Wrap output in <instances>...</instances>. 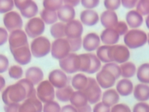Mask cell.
<instances>
[{
    "label": "cell",
    "mask_w": 149,
    "mask_h": 112,
    "mask_svg": "<svg viewBox=\"0 0 149 112\" xmlns=\"http://www.w3.org/2000/svg\"><path fill=\"white\" fill-rule=\"evenodd\" d=\"M37 96L34 85L23 78L6 87L2 93V100L5 105L19 103L27 98Z\"/></svg>",
    "instance_id": "1"
},
{
    "label": "cell",
    "mask_w": 149,
    "mask_h": 112,
    "mask_svg": "<svg viewBox=\"0 0 149 112\" xmlns=\"http://www.w3.org/2000/svg\"><path fill=\"white\" fill-rule=\"evenodd\" d=\"M123 41L128 48H140L147 43V35L141 29H132L124 35Z\"/></svg>",
    "instance_id": "2"
},
{
    "label": "cell",
    "mask_w": 149,
    "mask_h": 112,
    "mask_svg": "<svg viewBox=\"0 0 149 112\" xmlns=\"http://www.w3.org/2000/svg\"><path fill=\"white\" fill-rule=\"evenodd\" d=\"M51 44L49 39L45 36H39L33 40L30 44L31 55L35 58H42L51 52Z\"/></svg>",
    "instance_id": "3"
},
{
    "label": "cell",
    "mask_w": 149,
    "mask_h": 112,
    "mask_svg": "<svg viewBox=\"0 0 149 112\" xmlns=\"http://www.w3.org/2000/svg\"><path fill=\"white\" fill-rule=\"evenodd\" d=\"M108 56L110 62L122 64L128 61L130 57V53L129 48L126 46L115 44L109 46Z\"/></svg>",
    "instance_id": "4"
},
{
    "label": "cell",
    "mask_w": 149,
    "mask_h": 112,
    "mask_svg": "<svg viewBox=\"0 0 149 112\" xmlns=\"http://www.w3.org/2000/svg\"><path fill=\"white\" fill-rule=\"evenodd\" d=\"M81 91L85 94L88 102L91 104H96L101 99V89L94 78L88 77L87 84Z\"/></svg>",
    "instance_id": "5"
},
{
    "label": "cell",
    "mask_w": 149,
    "mask_h": 112,
    "mask_svg": "<svg viewBox=\"0 0 149 112\" xmlns=\"http://www.w3.org/2000/svg\"><path fill=\"white\" fill-rule=\"evenodd\" d=\"M59 65L61 70L66 74H72L79 71L80 67L79 55L70 52L64 58L59 60Z\"/></svg>",
    "instance_id": "6"
},
{
    "label": "cell",
    "mask_w": 149,
    "mask_h": 112,
    "mask_svg": "<svg viewBox=\"0 0 149 112\" xmlns=\"http://www.w3.org/2000/svg\"><path fill=\"white\" fill-rule=\"evenodd\" d=\"M52 57L58 60H62L70 53V48L66 38L55 39L51 44Z\"/></svg>",
    "instance_id": "7"
},
{
    "label": "cell",
    "mask_w": 149,
    "mask_h": 112,
    "mask_svg": "<svg viewBox=\"0 0 149 112\" xmlns=\"http://www.w3.org/2000/svg\"><path fill=\"white\" fill-rule=\"evenodd\" d=\"M36 96L42 103H46L54 100L55 97V89L48 80H42L37 85Z\"/></svg>",
    "instance_id": "8"
},
{
    "label": "cell",
    "mask_w": 149,
    "mask_h": 112,
    "mask_svg": "<svg viewBox=\"0 0 149 112\" xmlns=\"http://www.w3.org/2000/svg\"><path fill=\"white\" fill-rule=\"evenodd\" d=\"M15 6L20 12L22 16L26 19L34 18L38 12L37 4L31 0H15Z\"/></svg>",
    "instance_id": "9"
},
{
    "label": "cell",
    "mask_w": 149,
    "mask_h": 112,
    "mask_svg": "<svg viewBox=\"0 0 149 112\" xmlns=\"http://www.w3.org/2000/svg\"><path fill=\"white\" fill-rule=\"evenodd\" d=\"M44 30L45 23L39 17L30 19L24 26V32L27 37L31 38L41 36Z\"/></svg>",
    "instance_id": "10"
},
{
    "label": "cell",
    "mask_w": 149,
    "mask_h": 112,
    "mask_svg": "<svg viewBox=\"0 0 149 112\" xmlns=\"http://www.w3.org/2000/svg\"><path fill=\"white\" fill-rule=\"evenodd\" d=\"M3 23L6 30L9 32L22 29L23 26V20L20 15L13 10L3 15Z\"/></svg>",
    "instance_id": "11"
},
{
    "label": "cell",
    "mask_w": 149,
    "mask_h": 112,
    "mask_svg": "<svg viewBox=\"0 0 149 112\" xmlns=\"http://www.w3.org/2000/svg\"><path fill=\"white\" fill-rule=\"evenodd\" d=\"M8 43L10 50L29 45L27 36L22 29L10 32L8 37Z\"/></svg>",
    "instance_id": "12"
},
{
    "label": "cell",
    "mask_w": 149,
    "mask_h": 112,
    "mask_svg": "<svg viewBox=\"0 0 149 112\" xmlns=\"http://www.w3.org/2000/svg\"><path fill=\"white\" fill-rule=\"evenodd\" d=\"M95 80L101 88L109 89L114 86L116 79L111 71L101 68L97 72Z\"/></svg>",
    "instance_id": "13"
},
{
    "label": "cell",
    "mask_w": 149,
    "mask_h": 112,
    "mask_svg": "<svg viewBox=\"0 0 149 112\" xmlns=\"http://www.w3.org/2000/svg\"><path fill=\"white\" fill-rule=\"evenodd\" d=\"M48 81L54 88L61 89L68 85L69 79L65 72L61 69H56L49 73Z\"/></svg>",
    "instance_id": "14"
},
{
    "label": "cell",
    "mask_w": 149,
    "mask_h": 112,
    "mask_svg": "<svg viewBox=\"0 0 149 112\" xmlns=\"http://www.w3.org/2000/svg\"><path fill=\"white\" fill-rule=\"evenodd\" d=\"M15 61L21 65L29 64L31 60V53L29 45L10 50Z\"/></svg>",
    "instance_id": "15"
},
{
    "label": "cell",
    "mask_w": 149,
    "mask_h": 112,
    "mask_svg": "<svg viewBox=\"0 0 149 112\" xmlns=\"http://www.w3.org/2000/svg\"><path fill=\"white\" fill-rule=\"evenodd\" d=\"M83 33V26L81 22L74 19L65 24V33L66 38L72 39L81 37Z\"/></svg>",
    "instance_id": "16"
},
{
    "label": "cell",
    "mask_w": 149,
    "mask_h": 112,
    "mask_svg": "<svg viewBox=\"0 0 149 112\" xmlns=\"http://www.w3.org/2000/svg\"><path fill=\"white\" fill-rule=\"evenodd\" d=\"M43 105L37 96L31 97L20 104L19 112H42Z\"/></svg>",
    "instance_id": "17"
},
{
    "label": "cell",
    "mask_w": 149,
    "mask_h": 112,
    "mask_svg": "<svg viewBox=\"0 0 149 112\" xmlns=\"http://www.w3.org/2000/svg\"><path fill=\"white\" fill-rule=\"evenodd\" d=\"M100 36L94 32H91L87 33L82 39V47L86 51L91 52L100 47Z\"/></svg>",
    "instance_id": "18"
},
{
    "label": "cell",
    "mask_w": 149,
    "mask_h": 112,
    "mask_svg": "<svg viewBox=\"0 0 149 112\" xmlns=\"http://www.w3.org/2000/svg\"><path fill=\"white\" fill-rule=\"evenodd\" d=\"M80 19L82 24L87 26H93L98 23L100 17L95 10L85 9L80 12Z\"/></svg>",
    "instance_id": "19"
},
{
    "label": "cell",
    "mask_w": 149,
    "mask_h": 112,
    "mask_svg": "<svg viewBox=\"0 0 149 112\" xmlns=\"http://www.w3.org/2000/svg\"><path fill=\"white\" fill-rule=\"evenodd\" d=\"M100 22L105 29H113L118 22V18L115 11L106 10L100 15Z\"/></svg>",
    "instance_id": "20"
},
{
    "label": "cell",
    "mask_w": 149,
    "mask_h": 112,
    "mask_svg": "<svg viewBox=\"0 0 149 112\" xmlns=\"http://www.w3.org/2000/svg\"><path fill=\"white\" fill-rule=\"evenodd\" d=\"M25 78L30 81L34 85H37L42 81L44 73L40 68L36 66H31L26 71Z\"/></svg>",
    "instance_id": "21"
},
{
    "label": "cell",
    "mask_w": 149,
    "mask_h": 112,
    "mask_svg": "<svg viewBox=\"0 0 149 112\" xmlns=\"http://www.w3.org/2000/svg\"><path fill=\"white\" fill-rule=\"evenodd\" d=\"M100 40L105 45H115L119 40L120 36L113 29H105L100 34Z\"/></svg>",
    "instance_id": "22"
},
{
    "label": "cell",
    "mask_w": 149,
    "mask_h": 112,
    "mask_svg": "<svg viewBox=\"0 0 149 112\" xmlns=\"http://www.w3.org/2000/svg\"><path fill=\"white\" fill-rule=\"evenodd\" d=\"M58 19L62 23H68L74 20L76 12L73 7L63 4L56 12Z\"/></svg>",
    "instance_id": "23"
},
{
    "label": "cell",
    "mask_w": 149,
    "mask_h": 112,
    "mask_svg": "<svg viewBox=\"0 0 149 112\" xmlns=\"http://www.w3.org/2000/svg\"><path fill=\"white\" fill-rule=\"evenodd\" d=\"M126 24L132 29H137L143 23V17L136 10H130L126 15Z\"/></svg>",
    "instance_id": "24"
},
{
    "label": "cell",
    "mask_w": 149,
    "mask_h": 112,
    "mask_svg": "<svg viewBox=\"0 0 149 112\" xmlns=\"http://www.w3.org/2000/svg\"><path fill=\"white\" fill-rule=\"evenodd\" d=\"M119 100V94L114 89H108L102 94L101 102L109 107L118 104Z\"/></svg>",
    "instance_id": "25"
},
{
    "label": "cell",
    "mask_w": 149,
    "mask_h": 112,
    "mask_svg": "<svg viewBox=\"0 0 149 112\" xmlns=\"http://www.w3.org/2000/svg\"><path fill=\"white\" fill-rule=\"evenodd\" d=\"M133 96L139 102H145L149 100V85L144 83L136 85L133 89Z\"/></svg>",
    "instance_id": "26"
},
{
    "label": "cell",
    "mask_w": 149,
    "mask_h": 112,
    "mask_svg": "<svg viewBox=\"0 0 149 112\" xmlns=\"http://www.w3.org/2000/svg\"><path fill=\"white\" fill-rule=\"evenodd\" d=\"M133 82L129 79L123 78L119 80L116 85V90L122 96H127L133 92Z\"/></svg>",
    "instance_id": "27"
},
{
    "label": "cell",
    "mask_w": 149,
    "mask_h": 112,
    "mask_svg": "<svg viewBox=\"0 0 149 112\" xmlns=\"http://www.w3.org/2000/svg\"><path fill=\"white\" fill-rule=\"evenodd\" d=\"M69 102H70V104L76 108L83 107L88 103L86 96L81 90L74 91L71 96Z\"/></svg>",
    "instance_id": "28"
},
{
    "label": "cell",
    "mask_w": 149,
    "mask_h": 112,
    "mask_svg": "<svg viewBox=\"0 0 149 112\" xmlns=\"http://www.w3.org/2000/svg\"><path fill=\"white\" fill-rule=\"evenodd\" d=\"M88 82V77L86 75L79 73L74 75L71 80L72 87L76 90H83Z\"/></svg>",
    "instance_id": "29"
},
{
    "label": "cell",
    "mask_w": 149,
    "mask_h": 112,
    "mask_svg": "<svg viewBox=\"0 0 149 112\" xmlns=\"http://www.w3.org/2000/svg\"><path fill=\"white\" fill-rule=\"evenodd\" d=\"M73 92L74 90L72 86L68 85L64 88L57 89L55 91V96L61 102H68L70 100Z\"/></svg>",
    "instance_id": "30"
},
{
    "label": "cell",
    "mask_w": 149,
    "mask_h": 112,
    "mask_svg": "<svg viewBox=\"0 0 149 112\" xmlns=\"http://www.w3.org/2000/svg\"><path fill=\"white\" fill-rule=\"evenodd\" d=\"M136 76L141 83L149 84V63L142 64L138 67Z\"/></svg>",
    "instance_id": "31"
},
{
    "label": "cell",
    "mask_w": 149,
    "mask_h": 112,
    "mask_svg": "<svg viewBox=\"0 0 149 112\" xmlns=\"http://www.w3.org/2000/svg\"><path fill=\"white\" fill-rule=\"evenodd\" d=\"M120 68L121 71V76L126 79H129L134 76L137 71L136 65L133 62L130 61H127L122 64L120 65Z\"/></svg>",
    "instance_id": "32"
},
{
    "label": "cell",
    "mask_w": 149,
    "mask_h": 112,
    "mask_svg": "<svg viewBox=\"0 0 149 112\" xmlns=\"http://www.w3.org/2000/svg\"><path fill=\"white\" fill-rule=\"evenodd\" d=\"M65 24L61 22H56L55 23L51 25L49 32L51 36L55 38H62L65 36Z\"/></svg>",
    "instance_id": "33"
},
{
    "label": "cell",
    "mask_w": 149,
    "mask_h": 112,
    "mask_svg": "<svg viewBox=\"0 0 149 112\" xmlns=\"http://www.w3.org/2000/svg\"><path fill=\"white\" fill-rule=\"evenodd\" d=\"M40 18L47 24H53L58 20V16L56 12L48 10L43 9L40 12Z\"/></svg>",
    "instance_id": "34"
},
{
    "label": "cell",
    "mask_w": 149,
    "mask_h": 112,
    "mask_svg": "<svg viewBox=\"0 0 149 112\" xmlns=\"http://www.w3.org/2000/svg\"><path fill=\"white\" fill-rule=\"evenodd\" d=\"M79 55L80 59V67L79 71L87 74L90 70L91 63L90 53H84Z\"/></svg>",
    "instance_id": "35"
},
{
    "label": "cell",
    "mask_w": 149,
    "mask_h": 112,
    "mask_svg": "<svg viewBox=\"0 0 149 112\" xmlns=\"http://www.w3.org/2000/svg\"><path fill=\"white\" fill-rule=\"evenodd\" d=\"M63 5L62 0H44L42 2L44 9L54 12H57Z\"/></svg>",
    "instance_id": "36"
},
{
    "label": "cell",
    "mask_w": 149,
    "mask_h": 112,
    "mask_svg": "<svg viewBox=\"0 0 149 112\" xmlns=\"http://www.w3.org/2000/svg\"><path fill=\"white\" fill-rule=\"evenodd\" d=\"M109 46L103 45L100 46L96 50V56L100 60V61L104 63L110 62L108 56V51Z\"/></svg>",
    "instance_id": "37"
},
{
    "label": "cell",
    "mask_w": 149,
    "mask_h": 112,
    "mask_svg": "<svg viewBox=\"0 0 149 112\" xmlns=\"http://www.w3.org/2000/svg\"><path fill=\"white\" fill-rule=\"evenodd\" d=\"M91 60V66L90 70L87 72L88 74H93L98 72L101 68V62L97 58L96 55L93 53H90Z\"/></svg>",
    "instance_id": "38"
},
{
    "label": "cell",
    "mask_w": 149,
    "mask_h": 112,
    "mask_svg": "<svg viewBox=\"0 0 149 112\" xmlns=\"http://www.w3.org/2000/svg\"><path fill=\"white\" fill-rule=\"evenodd\" d=\"M8 75L13 79H20L23 75V70L19 65H12L8 69Z\"/></svg>",
    "instance_id": "39"
},
{
    "label": "cell",
    "mask_w": 149,
    "mask_h": 112,
    "mask_svg": "<svg viewBox=\"0 0 149 112\" xmlns=\"http://www.w3.org/2000/svg\"><path fill=\"white\" fill-rule=\"evenodd\" d=\"M136 8V10L142 16L149 15V0L138 1Z\"/></svg>",
    "instance_id": "40"
},
{
    "label": "cell",
    "mask_w": 149,
    "mask_h": 112,
    "mask_svg": "<svg viewBox=\"0 0 149 112\" xmlns=\"http://www.w3.org/2000/svg\"><path fill=\"white\" fill-rule=\"evenodd\" d=\"M101 68L108 69L111 71L115 75L116 80L121 76V71L120 66L116 63L109 62L105 64V65H103Z\"/></svg>",
    "instance_id": "41"
},
{
    "label": "cell",
    "mask_w": 149,
    "mask_h": 112,
    "mask_svg": "<svg viewBox=\"0 0 149 112\" xmlns=\"http://www.w3.org/2000/svg\"><path fill=\"white\" fill-rule=\"evenodd\" d=\"M61 107L56 101H51L44 103L42 107V112H61Z\"/></svg>",
    "instance_id": "42"
},
{
    "label": "cell",
    "mask_w": 149,
    "mask_h": 112,
    "mask_svg": "<svg viewBox=\"0 0 149 112\" xmlns=\"http://www.w3.org/2000/svg\"><path fill=\"white\" fill-rule=\"evenodd\" d=\"M14 6V1L0 0V13L5 14L12 11Z\"/></svg>",
    "instance_id": "43"
},
{
    "label": "cell",
    "mask_w": 149,
    "mask_h": 112,
    "mask_svg": "<svg viewBox=\"0 0 149 112\" xmlns=\"http://www.w3.org/2000/svg\"><path fill=\"white\" fill-rule=\"evenodd\" d=\"M70 48V52L74 53L75 52L79 51L82 47V38L81 37H79L76 38L69 39L67 38Z\"/></svg>",
    "instance_id": "44"
},
{
    "label": "cell",
    "mask_w": 149,
    "mask_h": 112,
    "mask_svg": "<svg viewBox=\"0 0 149 112\" xmlns=\"http://www.w3.org/2000/svg\"><path fill=\"white\" fill-rule=\"evenodd\" d=\"M104 5L107 10L115 11L120 6L121 1L120 0H106L104 1Z\"/></svg>",
    "instance_id": "45"
},
{
    "label": "cell",
    "mask_w": 149,
    "mask_h": 112,
    "mask_svg": "<svg viewBox=\"0 0 149 112\" xmlns=\"http://www.w3.org/2000/svg\"><path fill=\"white\" fill-rule=\"evenodd\" d=\"M113 29L120 36L125 35L128 32V26L126 23L123 21H118Z\"/></svg>",
    "instance_id": "46"
},
{
    "label": "cell",
    "mask_w": 149,
    "mask_h": 112,
    "mask_svg": "<svg viewBox=\"0 0 149 112\" xmlns=\"http://www.w3.org/2000/svg\"><path fill=\"white\" fill-rule=\"evenodd\" d=\"M110 112H132L130 107L125 103H118L111 107Z\"/></svg>",
    "instance_id": "47"
},
{
    "label": "cell",
    "mask_w": 149,
    "mask_h": 112,
    "mask_svg": "<svg viewBox=\"0 0 149 112\" xmlns=\"http://www.w3.org/2000/svg\"><path fill=\"white\" fill-rule=\"evenodd\" d=\"M132 112H149V104L146 102L137 103L134 105Z\"/></svg>",
    "instance_id": "48"
},
{
    "label": "cell",
    "mask_w": 149,
    "mask_h": 112,
    "mask_svg": "<svg viewBox=\"0 0 149 112\" xmlns=\"http://www.w3.org/2000/svg\"><path fill=\"white\" fill-rule=\"evenodd\" d=\"M9 62L6 55L0 54V74L4 73L8 70Z\"/></svg>",
    "instance_id": "49"
},
{
    "label": "cell",
    "mask_w": 149,
    "mask_h": 112,
    "mask_svg": "<svg viewBox=\"0 0 149 112\" xmlns=\"http://www.w3.org/2000/svg\"><path fill=\"white\" fill-rule=\"evenodd\" d=\"M81 5L86 9H93L98 6L99 0H82L80 1Z\"/></svg>",
    "instance_id": "50"
},
{
    "label": "cell",
    "mask_w": 149,
    "mask_h": 112,
    "mask_svg": "<svg viewBox=\"0 0 149 112\" xmlns=\"http://www.w3.org/2000/svg\"><path fill=\"white\" fill-rule=\"evenodd\" d=\"M111 107L104 104L102 102H99L95 104L92 112H110Z\"/></svg>",
    "instance_id": "51"
},
{
    "label": "cell",
    "mask_w": 149,
    "mask_h": 112,
    "mask_svg": "<svg viewBox=\"0 0 149 112\" xmlns=\"http://www.w3.org/2000/svg\"><path fill=\"white\" fill-rule=\"evenodd\" d=\"M8 33L4 27H0V46L5 44L8 40Z\"/></svg>",
    "instance_id": "52"
},
{
    "label": "cell",
    "mask_w": 149,
    "mask_h": 112,
    "mask_svg": "<svg viewBox=\"0 0 149 112\" xmlns=\"http://www.w3.org/2000/svg\"><path fill=\"white\" fill-rule=\"evenodd\" d=\"M137 2V0H122L121 1V5L125 8L131 9L136 7Z\"/></svg>",
    "instance_id": "53"
},
{
    "label": "cell",
    "mask_w": 149,
    "mask_h": 112,
    "mask_svg": "<svg viewBox=\"0 0 149 112\" xmlns=\"http://www.w3.org/2000/svg\"><path fill=\"white\" fill-rule=\"evenodd\" d=\"M20 103H12L3 107L5 112H19Z\"/></svg>",
    "instance_id": "54"
},
{
    "label": "cell",
    "mask_w": 149,
    "mask_h": 112,
    "mask_svg": "<svg viewBox=\"0 0 149 112\" xmlns=\"http://www.w3.org/2000/svg\"><path fill=\"white\" fill-rule=\"evenodd\" d=\"M61 112H77V108L72 104H66L61 107Z\"/></svg>",
    "instance_id": "55"
},
{
    "label": "cell",
    "mask_w": 149,
    "mask_h": 112,
    "mask_svg": "<svg viewBox=\"0 0 149 112\" xmlns=\"http://www.w3.org/2000/svg\"><path fill=\"white\" fill-rule=\"evenodd\" d=\"M63 3L65 5H68L74 8L79 5L80 1L79 0H64L63 1Z\"/></svg>",
    "instance_id": "56"
},
{
    "label": "cell",
    "mask_w": 149,
    "mask_h": 112,
    "mask_svg": "<svg viewBox=\"0 0 149 112\" xmlns=\"http://www.w3.org/2000/svg\"><path fill=\"white\" fill-rule=\"evenodd\" d=\"M77 112H92V108L88 103L83 107L77 108Z\"/></svg>",
    "instance_id": "57"
},
{
    "label": "cell",
    "mask_w": 149,
    "mask_h": 112,
    "mask_svg": "<svg viewBox=\"0 0 149 112\" xmlns=\"http://www.w3.org/2000/svg\"><path fill=\"white\" fill-rule=\"evenodd\" d=\"M5 85H6V82H5V78L2 76L0 75V92L4 89Z\"/></svg>",
    "instance_id": "58"
},
{
    "label": "cell",
    "mask_w": 149,
    "mask_h": 112,
    "mask_svg": "<svg viewBox=\"0 0 149 112\" xmlns=\"http://www.w3.org/2000/svg\"><path fill=\"white\" fill-rule=\"evenodd\" d=\"M145 22H146V25L148 29L149 30V15H148V16H147V18H146Z\"/></svg>",
    "instance_id": "59"
},
{
    "label": "cell",
    "mask_w": 149,
    "mask_h": 112,
    "mask_svg": "<svg viewBox=\"0 0 149 112\" xmlns=\"http://www.w3.org/2000/svg\"><path fill=\"white\" fill-rule=\"evenodd\" d=\"M147 35V43L149 45V33Z\"/></svg>",
    "instance_id": "60"
}]
</instances>
